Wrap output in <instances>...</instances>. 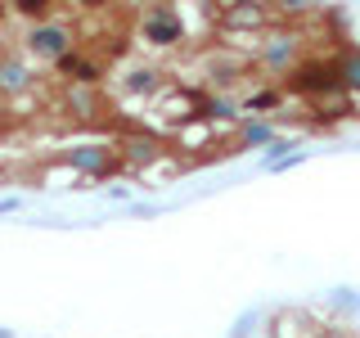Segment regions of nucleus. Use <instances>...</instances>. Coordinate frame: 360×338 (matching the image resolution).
I'll use <instances>...</instances> for the list:
<instances>
[{"label": "nucleus", "mask_w": 360, "mask_h": 338, "mask_svg": "<svg viewBox=\"0 0 360 338\" xmlns=\"http://www.w3.org/2000/svg\"><path fill=\"white\" fill-rule=\"evenodd\" d=\"M0 338H9V334H5V330H0Z\"/></svg>", "instance_id": "nucleus-4"}, {"label": "nucleus", "mask_w": 360, "mask_h": 338, "mask_svg": "<svg viewBox=\"0 0 360 338\" xmlns=\"http://www.w3.org/2000/svg\"><path fill=\"white\" fill-rule=\"evenodd\" d=\"M32 50L45 54V59H63V54H68V32H59V27H37V32H32Z\"/></svg>", "instance_id": "nucleus-2"}, {"label": "nucleus", "mask_w": 360, "mask_h": 338, "mask_svg": "<svg viewBox=\"0 0 360 338\" xmlns=\"http://www.w3.org/2000/svg\"><path fill=\"white\" fill-rule=\"evenodd\" d=\"M18 14H27V18H50L54 9H50V5H37V0H27V5H18Z\"/></svg>", "instance_id": "nucleus-3"}, {"label": "nucleus", "mask_w": 360, "mask_h": 338, "mask_svg": "<svg viewBox=\"0 0 360 338\" xmlns=\"http://www.w3.org/2000/svg\"><path fill=\"white\" fill-rule=\"evenodd\" d=\"M144 32H149V41H158V45H176L180 37H185L180 14H176V9H167V5H158L153 14L144 18Z\"/></svg>", "instance_id": "nucleus-1"}]
</instances>
